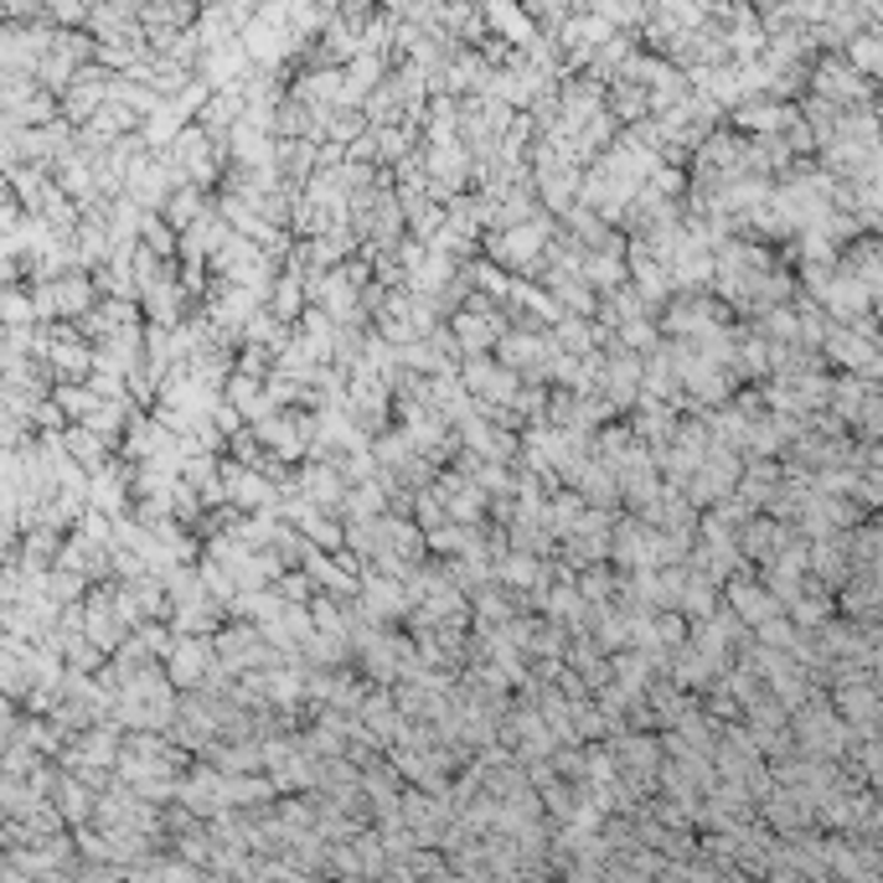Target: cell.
<instances>
[{"mask_svg": "<svg viewBox=\"0 0 883 883\" xmlns=\"http://www.w3.org/2000/svg\"><path fill=\"white\" fill-rule=\"evenodd\" d=\"M553 347L548 336H537L532 326H517V331L501 336V347H496V356H501V367H511V373H522V377H543L548 373V362H553Z\"/></svg>", "mask_w": 883, "mask_h": 883, "instance_id": "1", "label": "cell"}, {"mask_svg": "<svg viewBox=\"0 0 883 883\" xmlns=\"http://www.w3.org/2000/svg\"><path fill=\"white\" fill-rule=\"evenodd\" d=\"M217 672V646L207 641V636H177V651L166 656V677H171V687H196L207 682Z\"/></svg>", "mask_w": 883, "mask_h": 883, "instance_id": "2", "label": "cell"}, {"mask_svg": "<svg viewBox=\"0 0 883 883\" xmlns=\"http://www.w3.org/2000/svg\"><path fill=\"white\" fill-rule=\"evenodd\" d=\"M109 94H114V73H109V68H83L78 83L62 94V119H68V124H88V119L109 104Z\"/></svg>", "mask_w": 883, "mask_h": 883, "instance_id": "3", "label": "cell"}, {"mask_svg": "<svg viewBox=\"0 0 883 883\" xmlns=\"http://www.w3.org/2000/svg\"><path fill=\"white\" fill-rule=\"evenodd\" d=\"M641 383H646V356L615 347V352L605 356V383H600V392H605L615 409H630V403L641 398Z\"/></svg>", "mask_w": 883, "mask_h": 883, "instance_id": "4", "label": "cell"}, {"mask_svg": "<svg viewBox=\"0 0 883 883\" xmlns=\"http://www.w3.org/2000/svg\"><path fill=\"white\" fill-rule=\"evenodd\" d=\"M362 615H367V620L413 615L409 584H403V579H388V573H367V579H362Z\"/></svg>", "mask_w": 883, "mask_h": 883, "instance_id": "5", "label": "cell"}, {"mask_svg": "<svg viewBox=\"0 0 883 883\" xmlns=\"http://www.w3.org/2000/svg\"><path fill=\"white\" fill-rule=\"evenodd\" d=\"M734 475H739L734 455H728V450H713V455L703 460V471L687 481V491H692V501H698V507H713V501H718V496L734 486Z\"/></svg>", "mask_w": 883, "mask_h": 883, "instance_id": "6", "label": "cell"}, {"mask_svg": "<svg viewBox=\"0 0 883 883\" xmlns=\"http://www.w3.org/2000/svg\"><path fill=\"white\" fill-rule=\"evenodd\" d=\"M445 501H450V517L460 522V528H475L481 517L491 511V501H486V491L475 486L471 475H445Z\"/></svg>", "mask_w": 883, "mask_h": 883, "instance_id": "7", "label": "cell"}, {"mask_svg": "<svg viewBox=\"0 0 883 883\" xmlns=\"http://www.w3.org/2000/svg\"><path fill=\"white\" fill-rule=\"evenodd\" d=\"M62 450H68V460H73V465H83L88 475L109 471V460H104V455H109V445H104L94 430H83V424H73V430L62 434Z\"/></svg>", "mask_w": 883, "mask_h": 883, "instance_id": "8", "label": "cell"}, {"mask_svg": "<svg viewBox=\"0 0 883 883\" xmlns=\"http://www.w3.org/2000/svg\"><path fill=\"white\" fill-rule=\"evenodd\" d=\"M609 114L636 130V124H646V119H651V94L641 88V83L615 78V88H609Z\"/></svg>", "mask_w": 883, "mask_h": 883, "instance_id": "9", "label": "cell"}, {"mask_svg": "<svg viewBox=\"0 0 883 883\" xmlns=\"http://www.w3.org/2000/svg\"><path fill=\"white\" fill-rule=\"evenodd\" d=\"M584 517H589V511H584V496H579V491L558 486V491H553V496H548V528L558 532L564 543H569L573 532L584 528Z\"/></svg>", "mask_w": 883, "mask_h": 883, "instance_id": "10", "label": "cell"}, {"mask_svg": "<svg viewBox=\"0 0 883 883\" xmlns=\"http://www.w3.org/2000/svg\"><path fill=\"white\" fill-rule=\"evenodd\" d=\"M579 594H584L589 605L609 609V600H620V594H626V579H615V569H609V564H594V569L579 573Z\"/></svg>", "mask_w": 883, "mask_h": 883, "instance_id": "11", "label": "cell"}, {"mask_svg": "<svg viewBox=\"0 0 883 883\" xmlns=\"http://www.w3.org/2000/svg\"><path fill=\"white\" fill-rule=\"evenodd\" d=\"M52 403L68 413V424H83L98 409V392L88 383H62V388H52Z\"/></svg>", "mask_w": 883, "mask_h": 883, "instance_id": "12", "label": "cell"}, {"mask_svg": "<svg viewBox=\"0 0 883 883\" xmlns=\"http://www.w3.org/2000/svg\"><path fill=\"white\" fill-rule=\"evenodd\" d=\"M140 243L150 249V254H160V258H171V254H181V233L166 222V213H145V228H140Z\"/></svg>", "mask_w": 883, "mask_h": 883, "instance_id": "13", "label": "cell"}, {"mask_svg": "<svg viewBox=\"0 0 883 883\" xmlns=\"http://www.w3.org/2000/svg\"><path fill=\"white\" fill-rule=\"evenodd\" d=\"M413 522H419L424 532L450 528L455 517H450V501H445V491H419V496H413Z\"/></svg>", "mask_w": 883, "mask_h": 883, "instance_id": "14", "label": "cell"}, {"mask_svg": "<svg viewBox=\"0 0 883 883\" xmlns=\"http://www.w3.org/2000/svg\"><path fill=\"white\" fill-rule=\"evenodd\" d=\"M83 589H88V579H78V573H68V569H52V573H47V600H52L58 609L83 605Z\"/></svg>", "mask_w": 883, "mask_h": 883, "instance_id": "15", "label": "cell"}, {"mask_svg": "<svg viewBox=\"0 0 883 883\" xmlns=\"http://www.w3.org/2000/svg\"><path fill=\"white\" fill-rule=\"evenodd\" d=\"M728 600H734V609H739L745 620H770V600L754 584H734L728 589Z\"/></svg>", "mask_w": 883, "mask_h": 883, "instance_id": "16", "label": "cell"}, {"mask_svg": "<svg viewBox=\"0 0 883 883\" xmlns=\"http://www.w3.org/2000/svg\"><path fill=\"white\" fill-rule=\"evenodd\" d=\"M47 21H58V26H94V5H78V0H52V5H47Z\"/></svg>", "mask_w": 883, "mask_h": 883, "instance_id": "17", "label": "cell"}, {"mask_svg": "<svg viewBox=\"0 0 883 883\" xmlns=\"http://www.w3.org/2000/svg\"><path fill=\"white\" fill-rule=\"evenodd\" d=\"M311 584H315V579H311V573H305V569H294V573H285V579H279V594H285V605H315V600H311Z\"/></svg>", "mask_w": 883, "mask_h": 883, "instance_id": "18", "label": "cell"}, {"mask_svg": "<svg viewBox=\"0 0 883 883\" xmlns=\"http://www.w3.org/2000/svg\"><path fill=\"white\" fill-rule=\"evenodd\" d=\"M781 119H790V114L770 109V104H739V124H749V130H775Z\"/></svg>", "mask_w": 883, "mask_h": 883, "instance_id": "19", "label": "cell"}, {"mask_svg": "<svg viewBox=\"0 0 883 883\" xmlns=\"http://www.w3.org/2000/svg\"><path fill=\"white\" fill-rule=\"evenodd\" d=\"M682 636H687L682 615H677V609H662V615H656V641H662V646H677Z\"/></svg>", "mask_w": 883, "mask_h": 883, "instance_id": "20", "label": "cell"}, {"mask_svg": "<svg viewBox=\"0 0 883 883\" xmlns=\"http://www.w3.org/2000/svg\"><path fill=\"white\" fill-rule=\"evenodd\" d=\"M682 605L687 609H703V615H707V605H713V589H707V579H692V584L682 589Z\"/></svg>", "mask_w": 883, "mask_h": 883, "instance_id": "21", "label": "cell"}]
</instances>
